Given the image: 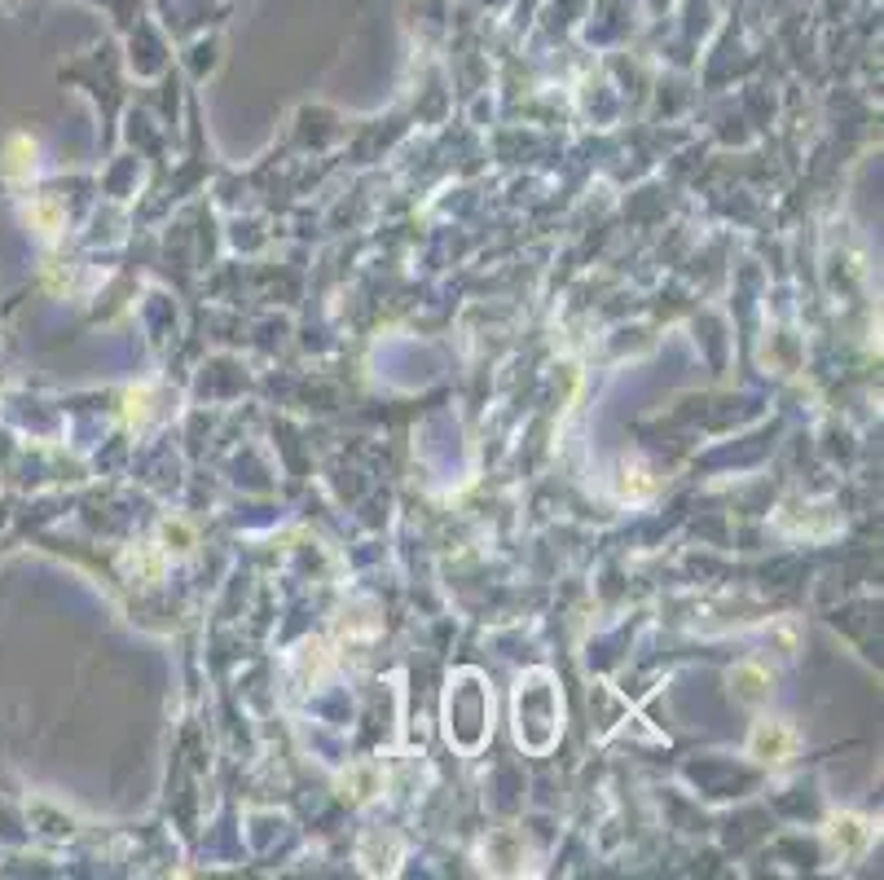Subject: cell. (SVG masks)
I'll return each instance as SVG.
<instances>
[{
    "label": "cell",
    "instance_id": "cell-1",
    "mask_svg": "<svg viewBox=\"0 0 884 880\" xmlns=\"http://www.w3.org/2000/svg\"><path fill=\"white\" fill-rule=\"evenodd\" d=\"M488 731H493V691L475 669L453 674L444 691V740L457 753H479Z\"/></svg>",
    "mask_w": 884,
    "mask_h": 880
},
{
    "label": "cell",
    "instance_id": "cell-2",
    "mask_svg": "<svg viewBox=\"0 0 884 880\" xmlns=\"http://www.w3.org/2000/svg\"><path fill=\"white\" fill-rule=\"evenodd\" d=\"M563 731V700L546 669H532L515 687V736L528 753H550Z\"/></svg>",
    "mask_w": 884,
    "mask_h": 880
},
{
    "label": "cell",
    "instance_id": "cell-3",
    "mask_svg": "<svg viewBox=\"0 0 884 880\" xmlns=\"http://www.w3.org/2000/svg\"><path fill=\"white\" fill-rule=\"evenodd\" d=\"M797 753V731L779 718H762L748 736V758L762 762V766H788Z\"/></svg>",
    "mask_w": 884,
    "mask_h": 880
},
{
    "label": "cell",
    "instance_id": "cell-4",
    "mask_svg": "<svg viewBox=\"0 0 884 880\" xmlns=\"http://www.w3.org/2000/svg\"><path fill=\"white\" fill-rule=\"evenodd\" d=\"M331 665H335V652L326 638H304L291 656V674L300 687H322L331 678Z\"/></svg>",
    "mask_w": 884,
    "mask_h": 880
},
{
    "label": "cell",
    "instance_id": "cell-5",
    "mask_svg": "<svg viewBox=\"0 0 884 880\" xmlns=\"http://www.w3.org/2000/svg\"><path fill=\"white\" fill-rule=\"evenodd\" d=\"M401 859H406V846H401V837H392V833H370V837L362 841V850H357V863H362V872H370V877H397Z\"/></svg>",
    "mask_w": 884,
    "mask_h": 880
},
{
    "label": "cell",
    "instance_id": "cell-6",
    "mask_svg": "<svg viewBox=\"0 0 884 880\" xmlns=\"http://www.w3.org/2000/svg\"><path fill=\"white\" fill-rule=\"evenodd\" d=\"M524 837L519 833H510V828H497L493 837H484V846H479V859H484V872H502V877H510V872H524Z\"/></svg>",
    "mask_w": 884,
    "mask_h": 880
},
{
    "label": "cell",
    "instance_id": "cell-7",
    "mask_svg": "<svg viewBox=\"0 0 884 880\" xmlns=\"http://www.w3.org/2000/svg\"><path fill=\"white\" fill-rule=\"evenodd\" d=\"M867 846H872V824H867V819H859V815H837V819L828 824V850H832L837 859H859Z\"/></svg>",
    "mask_w": 884,
    "mask_h": 880
},
{
    "label": "cell",
    "instance_id": "cell-8",
    "mask_svg": "<svg viewBox=\"0 0 884 880\" xmlns=\"http://www.w3.org/2000/svg\"><path fill=\"white\" fill-rule=\"evenodd\" d=\"M119 568H123V577H128L132 586H159L168 559H163L159 546H128L123 559H119Z\"/></svg>",
    "mask_w": 884,
    "mask_h": 880
},
{
    "label": "cell",
    "instance_id": "cell-9",
    "mask_svg": "<svg viewBox=\"0 0 884 880\" xmlns=\"http://www.w3.org/2000/svg\"><path fill=\"white\" fill-rule=\"evenodd\" d=\"M339 793H344V802H375L379 793H384V771L375 766V762H357V766H348L344 775H339Z\"/></svg>",
    "mask_w": 884,
    "mask_h": 880
},
{
    "label": "cell",
    "instance_id": "cell-10",
    "mask_svg": "<svg viewBox=\"0 0 884 880\" xmlns=\"http://www.w3.org/2000/svg\"><path fill=\"white\" fill-rule=\"evenodd\" d=\"M770 687H775V678H770L762 665H735V669H731V696H735L740 705H762V700H770Z\"/></svg>",
    "mask_w": 884,
    "mask_h": 880
},
{
    "label": "cell",
    "instance_id": "cell-11",
    "mask_svg": "<svg viewBox=\"0 0 884 880\" xmlns=\"http://www.w3.org/2000/svg\"><path fill=\"white\" fill-rule=\"evenodd\" d=\"M26 225H31L40 238H57V229L66 225V216H62V207H57L53 198H35V203L26 207Z\"/></svg>",
    "mask_w": 884,
    "mask_h": 880
},
{
    "label": "cell",
    "instance_id": "cell-12",
    "mask_svg": "<svg viewBox=\"0 0 884 880\" xmlns=\"http://www.w3.org/2000/svg\"><path fill=\"white\" fill-rule=\"evenodd\" d=\"M123 419H128V428H150V419H154V388H128L123 393Z\"/></svg>",
    "mask_w": 884,
    "mask_h": 880
},
{
    "label": "cell",
    "instance_id": "cell-13",
    "mask_svg": "<svg viewBox=\"0 0 884 880\" xmlns=\"http://www.w3.org/2000/svg\"><path fill=\"white\" fill-rule=\"evenodd\" d=\"M31 168H35V141L31 137H13L4 146V172L9 176H31Z\"/></svg>",
    "mask_w": 884,
    "mask_h": 880
},
{
    "label": "cell",
    "instance_id": "cell-14",
    "mask_svg": "<svg viewBox=\"0 0 884 880\" xmlns=\"http://www.w3.org/2000/svg\"><path fill=\"white\" fill-rule=\"evenodd\" d=\"M163 541H168V550L185 555V550L194 546V528H190L185 519H168V524H163Z\"/></svg>",
    "mask_w": 884,
    "mask_h": 880
},
{
    "label": "cell",
    "instance_id": "cell-15",
    "mask_svg": "<svg viewBox=\"0 0 884 880\" xmlns=\"http://www.w3.org/2000/svg\"><path fill=\"white\" fill-rule=\"evenodd\" d=\"M621 475H625V480H621V493H625V497H647V493L656 489V480H651V475H647L643 466H634V471L625 466Z\"/></svg>",
    "mask_w": 884,
    "mask_h": 880
}]
</instances>
